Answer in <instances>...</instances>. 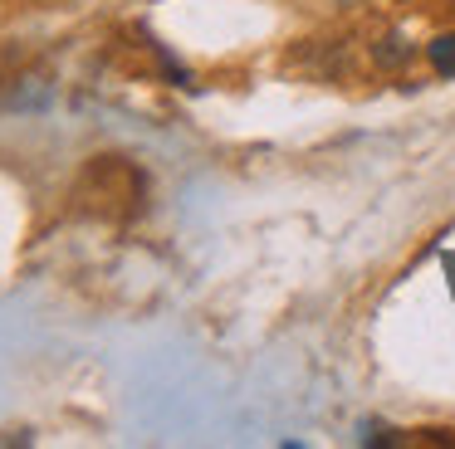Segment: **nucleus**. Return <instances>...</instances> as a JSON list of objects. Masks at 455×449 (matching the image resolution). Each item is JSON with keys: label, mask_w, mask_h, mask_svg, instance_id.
<instances>
[{"label": "nucleus", "mask_w": 455, "mask_h": 449, "mask_svg": "<svg viewBox=\"0 0 455 449\" xmlns=\"http://www.w3.org/2000/svg\"><path fill=\"white\" fill-rule=\"evenodd\" d=\"M426 59H431V68L441 78L455 74V35H435L431 44H426Z\"/></svg>", "instance_id": "obj_1"}, {"label": "nucleus", "mask_w": 455, "mask_h": 449, "mask_svg": "<svg viewBox=\"0 0 455 449\" xmlns=\"http://www.w3.org/2000/svg\"><path fill=\"white\" fill-rule=\"evenodd\" d=\"M338 5H353V0H338Z\"/></svg>", "instance_id": "obj_2"}]
</instances>
